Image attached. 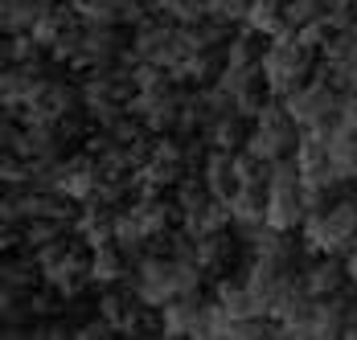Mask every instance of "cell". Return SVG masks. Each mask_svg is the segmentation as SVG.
<instances>
[{"mask_svg": "<svg viewBox=\"0 0 357 340\" xmlns=\"http://www.w3.org/2000/svg\"><path fill=\"white\" fill-rule=\"evenodd\" d=\"M312 49L300 41L296 33H280L271 37L259 54V70H263V82L271 91V99H287L296 86H304L312 78Z\"/></svg>", "mask_w": 357, "mask_h": 340, "instance_id": "obj_1", "label": "cell"}, {"mask_svg": "<svg viewBox=\"0 0 357 340\" xmlns=\"http://www.w3.org/2000/svg\"><path fill=\"white\" fill-rule=\"evenodd\" d=\"M304 246L317 254H345L357 242V197H337L312 205L304 217Z\"/></svg>", "mask_w": 357, "mask_h": 340, "instance_id": "obj_2", "label": "cell"}, {"mask_svg": "<svg viewBox=\"0 0 357 340\" xmlns=\"http://www.w3.org/2000/svg\"><path fill=\"white\" fill-rule=\"evenodd\" d=\"M37 258V275L45 279V287H54L58 295H82L91 283H95V275H91V254L82 250V246H74L66 238H54L45 242V246H37L33 250Z\"/></svg>", "mask_w": 357, "mask_h": 340, "instance_id": "obj_3", "label": "cell"}, {"mask_svg": "<svg viewBox=\"0 0 357 340\" xmlns=\"http://www.w3.org/2000/svg\"><path fill=\"white\" fill-rule=\"evenodd\" d=\"M304 136V128L291 119V111L284 107V99H267L259 107V115L250 119L247 132V152H255L259 160H284L296 152V144Z\"/></svg>", "mask_w": 357, "mask_h": 340, "instance_id": "obj_4", "label": "cell"}, {"mask_svg": "<svg viewBox=\"0 0 357 340\" xmlns=\"http://www.w3.org/2000/svg\"><path fill=\"white\" fill-rule=\"evenodd\" d=\"M341 102H345V91L337 82H328L324 74L308 78L304 86H296L284 99V107L291 111V119L304 128V132H317V128H333L337 115H341Z\"/></svg>", "mask_w": 357, "mask_h": 340, "instance_id": "obj_5", "label": "cell"}, {"mask_svg": "<svg viewBox=\"0 0 357 340\" xmlns=\"http://www.w3.org/2000/svg\"><path fill=\"white\" fill-rule=\"evenodd\" d=\"M181 107H185V95H181V82H156V86H140L132 102H128V111L136 115L144 123V132L148 136H169V132H177L181 123Z\"/></svg>", "mask_w": 357, "mask_h": 340, "instance_id": "obj_6", "label": "cell"}, {"mask_svg": "<svg viewBox=\"0 0 357 340\" xmlns=\"http://www.w3.org/2000/svg\"><path fill=\"white\" fill-rule=\"evenodd\" d=\"M132 287H136V295H140L144 304L156 307V311L169 304V300H177L181 295L177 254H160V250H156V254H152V250L140 254V258H136V283H132Z\"/></svg>", "mask_w": 357, "mask_h": 340, "instance_id": "obj_7", "label": "cell"}, {"mask_svg": "<svg viewBox=\"0 0 357 340\" xmlns=\"http://www.w3.org/2000/svg\"><path fill=\"white\" fill-rule=\"evenodd\" d=\"M99 185H103V164L95 152H74L58 160V176H54V189L66 193L74 205H86L99 197Z\"/></svg>", "mask_w": 357, "mask_h": 340, "instance_id": "obj_8", "label": "cell"}, {"mask_svg": "<svg viewBox=\"0 0 357 340\" xmlns=\"http://www.w3.org/2000/svg\"><path fill=\"white\" fill-rule=\"evenodd\" d=\"M160 337L181 340V337H193V340H206L210 337V304L202 300V291L193 295H177L160 307Z\"/></svg>", "mask_w": 357, "mask_h": 340, "instance_id": "obj_9", "label": "cell"}, {"mask_svg": "<svg viewBox=\"0 0 357 340\" xmlns=\"http://www.w3.org/2000/svg\"><path fill=\"white\" fill-rule=\"evenodd\" d=\"M82 111H86L82 107V91H74L62 78H45L41 74V82H37L29 107L21 111V119H70V115H82Z\"/></svg>", "mask_w": 357, "mask_h": 340, "instance_id": "obj_10", "label": "cell"}, {"mask_svg": "<svg viewBox=\"0 0 357 340\" xmlns=\"http://www.w3.org/2000/svg\"><path fill=\"white\" fill-rule=\"evenodd\" d=\"M123 62V37H119V25H103V21H86L82 29V49L74 58L78 70H103Z\"/></svg>", "mask_w": 357, "mask_h": 340, "instance_id": "obj_11", "label": "cell"}, {"mask_svg": "<svg viewBox=\"0 0 357 340\" xmlns=\"http://www.w3.org/2000/svg\"><path fill=\"white\" fill-rule=\"evenodd\" d=\"M128 217L136 222L140 238L152 246V242H165L169 234H173L177 201H165L160 193H140V197H132V205H128Z\"/></svg>", "mask_w": 357, "mask_h": 340, "instance_id": "obj_12", "label": "cell"}, {"mask_svg": "<svg viewBox=\"0 0 357 340\" xmlns=\"http://www.w3.org/2000/svg\"><path fill=\"white\" fill-rule=\"evenodd\" d=\"M74 234L82 246H103V242H115V209L107 201H86L78 209V217H74Z\"/></svg>", "mask_w": 357, "mask_h": 340, "instance_id": "obj_13", "label": "cell"}, {"mask_svg": "<svg viewBox=\"0 0 357 340\" xmlns=\"http://www.w3.org/2000/svg\"><path fill=\"white\" fill-rule=\"evenodd\" d=\"M37 82H41V70L33 66H13L8 70H0V111L8 115V111H25L29 107V99H33V91H37Z\"/></svg>", "mask_w": 357, "mask_h": 340, "instance_id": "obj_14", "label": "cell"}, {"mask_svg": "<svg viewBox=\"0 0 357 340\" xmlns=\"http://www.w3.org/2000/svg\"><path fill=\"white\" fill-rule=\"evenodd\" d=\"M300 283H304L308 295L324 300V295H341V291L349 287V271H345V263H337V254H324L312 267L300 271Z\"/></svg>", "mask_w": 357, "mask_h": 340, "instance_id": "obj_15", "label": "cell"}, {"mask_svg": "<svg viewBox=\"0 0 357 340\" xmlns=\"http://www.w3.org/2000/svg\"><path fill=\"white\" fill-rule=\"evenodd\" d=\"M247 115H238L234 107H226L222 115L210 119V128L202 132L206 139V148H218V152H238V148H247Z\"/></svg>", "mask_w": 357, "mask_h": 340, "instance_id": "obj_16", "label": "cell"}, {"mask_svg": "<svg viewBox=\"0 0 357 340\" xmlns=\"http://www.w3.org/2000/svg\"><path fill=\"white\" fill-rule=\"evenodd\" d=\"M226 205H230V217L238 230L267 226V185H238Z\"/></svg>", "mask_w": 357, "mask_h": 340, "instance_id": "obj_17", "label": "cell"}, {"mask_svg": "<svg viewBox=\"0 0 357 340\" xmlns=\"http://www.w3.org/2000/svg\"><path fill=\"white\" fill-rule=\"evenodd\" d=\"M214 300L226 316H267V304L247 287V279H218Z\"/></svg>", "mask_w": 357, "mask_h": 340, "instance_id": "obj_18", "label": "cell"}, {"mask_svg": "<svg viewBox=\"0 0 357 340\" xmlns=\"http://www.w3.org/2000/svg\"><path fill=\"white\" fill-rule=\"evenodd\" d=\"M128 267H132V258H128V250H123L119 242H103V246L91 250V275H95L99 287L123 283V279H128Z\"/></svg>", "mask_w": 357, "mask_h": 340, "instance_id": "obj_19", "label": "cell"}, {"mask_svg": "<svg viewBox=\"0 0 357 340\" xmlns=\"http://www.w3.org/2000/svg\"><path fill=\"white\" fill-rule=\"evenodd\" d=\"M202 180H206V189L214 193L218 201H230L234 189H238V176H234V164H230V152L210 148L206 160H202Z\"/></svg>", "mask_w": 357, "mask_h": 340, "instance_id": "obj_20", "label": "cell"}, {"mask_svg": "<svg viewBox=\"0 0 357 340\" xmlns=\"http://www.w3.org/2000/svg\"><path fill=\"white\" fill-rule=\"evenodd\" d=\"M193 258H197V267H202L206 275H222L230 263H234V238H230V230H218V234L197 238Z\"/></svg>", "mask_w": 357, "mask_h": 340, "instance_id": "obj_21", "label": "cell"}, {"mask_svg": "<svg viewBox=\"0 0 357 340\" xmlns=\"http://www.w3.org/2000/svg\"><path fill=\"white\" fill-rule=\"evenodd\" d=\"M247 25L250 33L259 37H280V33H296V29H287V17H284V0H250L247 8Z\"/></svg>", "mask_w": 357, "mask_h": 340, "instance_id": "obj_22", "label": "cell"}, {"mask_svg": "<svg viewBox=\"0 0 357 340\" xmlns=\"http://www.w3.org/2000/svg\"><path fill=\"white\" fill-rule=\"evenodd\" d=\"M0 320L8 328H21L33 320V307H29V287H17V283H0Z\"/></svg>", "mask_w": 357, "mask_h": 340, "instance_id": "obj_23", "label": "cell"}, {"mask_svg": "<svg viewBox=\"0 0 357 340\" xmlns=\"http://www.w3.org/2000/svg\"><path fill=\"white\" fill-rule=\"evenodd\" d=\"M82 21H103V25H123V13L132 0H66Z\"/></svg>", "mask_w": 357, "mask_h": 340, "instance_id": "obj_24", "label": "cell"}, {"mask_svg": "<svg viewBox=\"0 0 357 340\" xmlns=\"http://www.w3.org/2000/svg\"><path fill=\"white\" fill-rule=\"evenodd\" d=\"M255 37H259V33L243 29V33H234L230 41H226V49H222L226 66H259V54H263V45H259Z\"/></svg>", "mask_w": 357, "mask_h": 340, "instance_id": "obj_25", "label": "cell"}, {"mask_svg": "<svg viewBox=\"0 0 357 340\" xmlns=\"http://www.w3.org/2000/svg\"><path fill=\"white\" fill-rule=\"evenodd\" d=\"M160 17H169L173 25H197V21H206L210 13H206V0H156L152 4Z\"/></svg>", "mask_w": 357, "mask_h": 340, "instance_id": "obj_26", "label": "cell"}, {"mask_svg": "<svg viewBox=\"0 0 357 340\" xmlns=\"http://www.w3.org/2000/svg\"><path fill=\"white\" fill-rule=\"evenodd\" d=\"M33 267L37 258H21V254H0V283H17V287H33Z\"/></svg>", "mask_w": 357, "mask_h": 340, "instance_id": "obj_27", "label": "cell"}, {"mask_svg": "<svg viewBox=\"0 0 357 340\" xmlns=\"http://www.w3.org/2000/svg\"><path fill=\"white\" fill-rule=\"evenodd\" d=\"M324 4H328V0H284L287 29H304V25L321 21V17H324Z\"/></svg>", "mask_w": 357, "mask_h": 340, "instance_id": "obj_28", "label": "cell"}, {"mask_svg": "<svg viewBox=\"0 0 357 340\" xmlns=\"http://www.w3.org/2000/svg\"><path fill=\"white\" fill-rule=\"evenodd\" d=\"M4 185H29V156L0 148V189Z\"/></svg>", "mask_w": 357, "mask_h": 340, "instance_id": "obj_29", "label": "cell"}, {"mask_svg": "<svg viewBox=\"0 0 357 340\" xmlns=\"http://www.w3.org/2000/svg\"><path fill=\"white\" fill-rule=\"evenodd\" d=\"M62 222H50V217H29L25 222V246L29 250H37V246H45V242H54V238H62Z\"/></svg>", "mask_w": 357, "mask_h": 340, "instance_id": "obj_30", "label": "cell"}, {"mask_svg": "<svg viewBox=\"0 0 357 340\" xmlns=\"http://www.w3.org/2000/svg\"><path fill=\"white\" fill-rule=\"evenodd\" d=\"M247 8H250V0H206V13L214 21H222V25H243Z\"/></svg>", "mask_w": 357, "mask_h": 340, "instance_id": "obj_31", "label": "cell"}, {"mask_svg": "<svg viewBox=\"0 0 357 340\" xmlns=\"http://www.w3.org/2000/svg\"><path fill=\"white\" fill-rule=\"evenodd\" d=\"M74 337H82V340H107V337H115V328H111L107 320L99 316V320H86V324H78V328H74Z\"/></svg>", "mask_w": 357, "mask_h": 340, "instance_id": "obj_32", "label": "cell"}, {"mask_svg": "<svg viewBox=\"0 0 357 340\" xmlns=\"http://www.w3.org/2000/svg\"><path fill=\"white\" fill-rule=\"evenodd\" d=\"M54 295H58L54 287H50V291H29V307H33V316H54V311H58Z\"/></svg>", "mask_w": 357, "mask_h": 340, "instance_id": "obj_33", "label": "cell"}, {"mask_svg": "<svg viewBox=\"0 0 357 340\" xmlns=\"http://www.w3.org/2000/svg\"><path fill=\"white\" fill-rule=\"evenodd\" d=\"M345 271H349V283L357 287V242L345 250Z\"/></svg>", "mask_w": 357, "mask_h": 340, "instance_id": "obj_34", "label": "cell"}, {"mask_svg": "<svg viewBox=\"0 0 357 340\" xmlns=\"http://www.w3.org/2000/svg\"><path fill=\"white\" fill-rule=\"evenodd\" d=\"M354 102H357V95H354Z\"/></svg>", "mask_w": 357, "mask_h": 340, "instance_id": "obj_35", "label": "cell"}, {"mask_svg": "<svg viewBox=\"0 0 357 340\" xmlns=\"http://www.w3.org/2000/svg\"><path fill=\"white\" fill-rule=\"evenodd\" d=\"M354 29H357V25H354Z\"/></svg>", "mask_w": 357, "mask_h": 340, "instance_id": "obj_36", "label": "cell"}]
</instances>
